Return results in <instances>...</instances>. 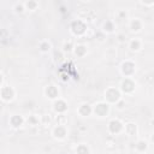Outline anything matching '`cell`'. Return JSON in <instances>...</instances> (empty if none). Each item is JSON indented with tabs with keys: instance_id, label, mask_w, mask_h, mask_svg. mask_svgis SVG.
Here are the masks:
<instances>
[{
	"instance_id": "obj_1",
	"label": "cell",
	"mask_w": 154,
	"mask_h": 154,
	"mask_svg": "<svg viewBox=\"0 0 154 154\" xmlns=\"http://www.w3.org/2000/svg\"><path fill=\"white\" fill-rule=\"evenodd\" d=\"M122 99V91L114 87H109L105 90V100L107 103H117Z\"/></svg>"
},
{
	"instance_id": "obj_2",
	"label": "cell",
	"mask_w": 154,
	"mask_h": 154,
	"mask_svg": "<svg viewBox=\"0 0 154 154\" xmlns=\"http://www.w3.org/2000/svg\"><path fill=\"white\" fill-rule=\"evenodd\" d=\"M70 30L75 36H82L87 31V24L81 19H76V20H73L71 23Z\"/></svg>"
},
{
	"instance_id": "obj_3",
	"label": "cell",
	"mask_w": 154,
	"mask_h": 154,
	"mask_svg": "<svg viewBox=\"0 0 154 154\" xmlns=\"http://www.w3.org/2000/svg\"><path fill=\"white\" fill-rule=\"evenodd\" d=\"M136 89V83L132 78L130 77H125L122 83H120V91L122 93H125V94H131L134 93Z\"/></svg>"
},
{
	"instance_id": "obj_4",
	"label": "cell",
	"mask_w": 154,
	"mask_h": 154,
	"mask_svg": "<svg viewBox=\"0 0 154 154\" xmlns=\"http://www.w3.org/2000/svg\"><path fill=\"white\" fill-rule=\"evenodd\" d=\"M135 70H136V65L134 61L131 60H125L122 63V66H120V71L125 76V77H131L134 73H135Z\"/></svg>"
},
{
	"instance_id": "obj_5",
	"label": "cell",
	"mask_w": 154,
	"mask_h": 154,
	"mask_svg": "<svg viewBox=\"0 0 154 154\" xmlns=\"http://www.w3.org/2000/svg\"><path fill=\"white\" fill-rule=\"evenodd\" d=\"M108 112H109V103L107 102H99L93 107V113H95V116L97 117H106Z\"/></svg>"
},
{
	"instance_id": "obj_6",
	"label": "cell",
	"mask_w": 154,
	"mask_h": 154,
	"mask_svg": "<svg viewBox=\"0 0 154 154\" xmlns=\"http://www.w3.org/2000/svg\"><path fill=\"white\" fill-rule=\"evenodd\" d=\"M16 95V91L10 85H2L1 89H0V96H1V100L2 101H11L13 100Z\"/></svg>"
},
{
	"instance_id": "obj_7",
	"label": "cell",
	"mask_w": 154,
	"mask_h": 154,
	"mask_svg": "<svg viewBox=\"0 0 154 154\" xmlns=\"http://www.w3.org/2000/svg\"><path fill=\"white\" fill-rule=\"evenodd\" d=\"M124 130V124L119 119H112L108 123V131L113 135H117Z\"/></svg>"
},
{
	"instance_id": "obj_8",
	"label": "cell",
	"mask_w": 154,
	"mask_h": 154,
	"mask_svg": "<svg viewBox=\"0 0 154 154\" xmlns=\"http://www.w3.org/2000/svg\"><path fill=\"white\" fill-rule=\"evenodd\" d=\"M53 109L58 114H64L67 111V103H66V101L63 100V99L54 100V102H53Z\"/></svg>"
},
{
	"instance_id": "obj_9",
	"label": "cell",
	"mask_w": 154,
	"mask_h": 154,
	"mask_svg": "<svg viewBox=\"0 0 154 154\" xmlns=\"http://www.w3.org/2000/svg\"><path fill=\"white\" fill-rule=\"evenodd\" d=\"M52 135H53V137L57 138V140H64V138L66 137V135H67V130H66V128H65L64 125H57V126L53 129Z\"/></svg>"
},
{
	"instance_id": "obj_10",
	"label": "cell",
	"mask_w": 154,
	"mask_h": 154,
	"mask_svg": "<svg viewBox=\"0 0 154 154\" xmlns=\"http://www.w3.org/2000/svg\"><path fill=\"white\" fill-rule=\"evenodd\" d=\"M45 94H46V96H47L48 99H51V100H57V99H59L58 88H57L55 85H53V84H49V85L46 87Z\"/></svg>"
},
{
	"instance_id": "obj_11",
	"label": "cell",
	"mask_w": 154,
	"mask_h": 154,
	"mask_svg": "<svg viewBox=\"0 0 154 154\" xmlns=\"http://www.w3.org/2000/svg\"><path fill=\"white\" fill-rule=\"evenodd\" d=\"M77 112H78L82 117H88V116H90V114L93 113V107H91L89 103L84 102V103L79 105V107H78Z\"/></svg>"
},
{
	"instance_id": "obj_12",
	"label": "cell",
	"mask_w": 154,
	"mask_h": 154,
	"mask_svg": "<svg viewBox=\"0 0 154 154\" xmlns=\"http://www.w3.org/2000/svg\"><path fill=\"white\" fill-rule=\"evenodd\" d=\"M24 122H25V119L22 116H19V114H13L10 118V124L13 128H20L24 124Z\"/></svg>"
},
{
	"instance_id": "obj_13",
	"label": "cell",
	"mask_w": 154,
	"mask_h": 154,
	"mask_svg": "<svg viewBox=\"0 0 154 154\" xmlns=\"http://www.w3.org/2000/svg\"><path fill=\"white\" fill-rule=\"evenodd\" d=\"M129 28H130V30H131V31L137 32V31H140V30L142 29V22H141L138 18H134V19H131V20H130Z\"/></svg>"
},
{
	"instance_id": "obj_14",
	"label": "cell",
	"mask_w": 154,
	"mask_h": 154,
	"mask_svg": "<svg viewBox=\"0 0 154 154\" xmlns=\"http://www.w3.org/2000/svg\"><path fill=\"white\" fill-rule=\"evenodd\" d=\"M124 130L129 136H134L137 134V125L135 123H128V124H125Z\"/></svg>"
},
{
	"instance_id": "obj_15",
	"label": "cell",
	"mask_w": 154,
	"mask_h": 154,
	"mask_svg": "<svg viewBox=\"0 0 154 154\" xmlns=\"http://www.w3.org/2000/svg\"><path fill=\"white\" fill-rule=\"evenodd\" d=\"M73 53H75L77 57L82 58V57H84V55L87 54V47H85L84 45H77V46H75Z\"/></svg>"
},
{
	"instance_id": "obj_16",
	"label": "cell",
	"mask_w": 154,
	"mask_h": 154,
	"mask_svg": "<svg viewBox=\"0 0 154 154\" xmlns=\"http://www.w3.org/2000/svg\"><path fill=\"white\" fill-rule=\"evenodd\" d=\"M141 47H142V42H141L138 38H132V40L129 42V48H130L131 51H134V52L140 51Z\"/></svg>"
},
{
	"instance_id": "obj_17",
	"label": "cell",
	"mask_w": 154,
	"mask_h": 154,
	"mask_svg": "<svg viewBox=\"0 0 154 154\" xmlns=\"http://www.w3.org/2000/svg\"><path fill=\"white\" fill-rule=\"evenodd\" d=\"M76 154H90V148L87 144L81 143L76 148Z\"/></svg>"
},
{
	"instance_id": "obj_18",
	"label": "cell",
	"mask_w": 154,
	"mask_h": 154,
	"mask_svg": "<svg viewBox=\"0 0 154 154\" xmlns=\"http://www.w3.org/2000/svg\"><path fill=\"white\" fill-rule=\"evenodd\" d=\"M135 147H136V150L143 153V152H146V150L148 149V143H147V141H144V140H140V141H137V143H136Z\"/></svg>"
},
{
	"instance_id": "obj_19",
	"label": "cell",
	"mask_w": 154,
	"mask_h": 154,
	"mask_svg": "<svg viewBox=\"0 0 154 154\" xmlns=\"http://www.w3.org/2000/svg\"><path fill=\"white\" fill-rule=\"evenodd\" d=\"M24 5H25V8L30 10V11H34V10H36L38 7V2L35 1V0H28V1L24 2Z\"/></svg>"
},
{
	"instance_id": "obj_20",
	"label": "cell",
	"mask_w": 154,
	"mask_h": 154,
	"mask_svg": "<svg viewBox=\"0 0 154 154\" xmlns=\"http://www.w3.org/2000/svg\"><path fill=\"white\" fill-rule=\"evenodd\" d=\"M114 30V23L112 20H106L103 23V31L105 32H112Z\"/></svg>"
},
{
	"instance_id": "obj_21",
	"label": "cell",
	"mask_w": 154,
	"mask_h": 154,
	"mask_svg": "<svg viewBox=\"0 0 154 154\" xmlns=\"http://www.w3.org/2000/svg\"><path fill=\"white\" fill-rule=\"evenodd\" d=\"M38 48H40L41 52L46 53V52L49 51V48H51V43H49L48 41H41L40 45H38Z\"/></svg>"
},
{
	"instance_id": "obj_22",
	"label": "cell",
	"mask_w": 154,
	"mask_h": 154,
	"mask_svg": "<svg viewBox=\"0 0 154 154\" xmlns=\"http://www.w3.org/2000/svg\"><path fill=\"white\" fill-rule=\"evenodd\" d=\"M72 49H75V46H73L72 41H66V42H64V45H63V51H64V52H71Z\"/></svg>"
},
{
	"instance_id": "obj_23",
	"label": "cell",
	"mask_w": 154,
	"mask_h": 154,
	"mask_svg": "<svg viewBox=\"0 0 154 154\" xmlns=\"http://www.w3.org/2000/svg\"><path fill=\"white\" fill-rule=\"evenodd\" d=\"M24 10H26L24 2H16L14 4V11L17 13H22V12H24Z\"/></svg>"
},
{
	"instance_id": "obj_24",
	"label": "cell",
	"mask_w": 154,
	"mask_h": 154,
	"mask_svg": "<svg viewBox=\"0 0 154 154\" xmlns=\"http://www.w3.org/2000/svg\"><path fill=\"white\" fill-rule=\"evenodd\" d=\"M28 123H29L30 125H36V124L38 123V119H37L35 116H29V118H28Z\"/></svg>"
},
{
	"instance_id": "obj_25",
	"label": "cell",
	"mask_w": 154,
	"mask_h": 154,
	"mask_svg": "<svg viewBox=\"0 0 154 154\" xmlns=\"http://www.w3.org/2000/svg\"><path fill=\"white\" fill-rule=\"evenodd\" d=\"M116 106H117V108H118V109H123V108L125 107V101H124L123 99H120V100L116 103Z\"/></svg>"
},
{
	"instance_id": "obj_26",
	"label": "cell",
	"mask_w": 154,
	"mask_h": 154,
	"mask_svg": "<svg viewBox=\"0 0 154 154\" xmlns=\"http://www.w3.org/2000/svg\"><path fill=\"white\" fill-rule=\"evenodd\" d=\"M119 16H120V17H126V12H124V11H122V12L119 13Z\"/></svg>"
},
{
	"instance_id": "obj_27",
	"label": "cell",
	"mask_w": 154,
	"mask_h": 154,
	"mask_svg": "<svg viewBox=\"0 0 154 154\" xmlns=\"http://www.w3.org/2000/svg\"><path fill=\"white\" fill-rule=\"evenodd\" d=\"M118 37H119V41H123L125 37H124V35H118Z\"/></svg>"
},
{
	"instance_id": "obj_28",
	"label": "cell",
	"mask_w": 154,
	"mask_h": 154,
	"mask_svg": "<svg viewBox=\"0 0 154 154\" xmlns=\"http://www.w3.org/2000/svg\"><path fill=\"white\" fill-rule=\"evenodd\" d=\"M150 124H152V125L154 126V119H152V120H150Z\"/></svg>"
},
{
	"instance_id": "obj_29",
	"label": "cell",
	"mask_w": 154,
	"mask_h": 154,
	"mask_svg": "<svg viewBox=\"0 0 154 154\" xmlns=\"http://www.w3.org/2000/svg\"><path fill=\"white\" fill-rule=\"evenodd\" d=\"M150 140H152V142H154V135H153V136L150 137Z\"/></svg>"
}]
</instances>
